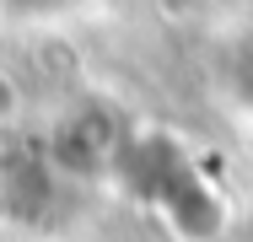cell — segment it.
I'll return each mask as SVG.
<instances>
[{"instance_id":"obj_1","label":"cell","mask_w":253,"mask_h":242,"mask_svg":"<svg viewBox=\"0 0 253 242\" xmlns=\"http://www.w3.org/2000/svg\"><path fill=\"white\" fill-rule=\"evenodd\" d=\"M232 86H237V97H243V108H253V38L243 43L237 65H232Z\"/></svg>"},{"instance_id":"obj_2","label":"cell","mask_w":253,"mask_h":242,"mask_svg":"<svg viewBox=\"0 0 253 242\" xmlns=\"http://www.w3.org/2000/svg\"><path fill=\"white\" fill-rule=\"evenodd\" d=\"M16 108H22V86L0 70V124H11V119H16Z\"/></svg>"}]
</instances>
